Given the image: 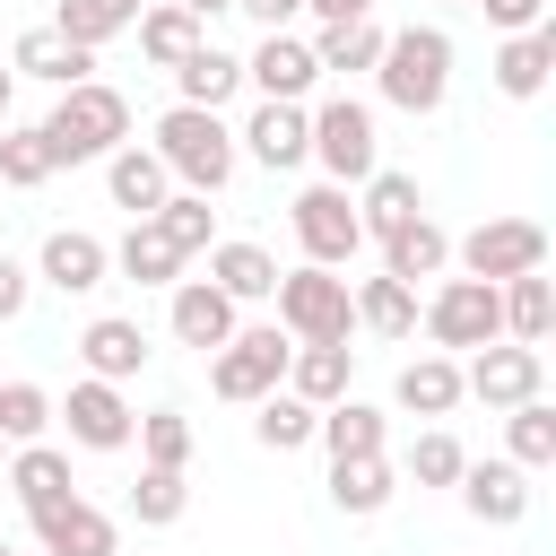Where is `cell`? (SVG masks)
Returning a JSON list of instances; mask_svg holds the SVG:
<instances>
[{"mask_svg":"<svg viewBox=\"0 0 556 556\" xmlns=\"http://www.w3.org/2000/svg\"><path fill=\"white\" fill-rule=\"evenodd\" d=\"M35 130H43L52 165H96V156H113V148L130 139V96H122V87H104V78L61 87V104H52Z\"/></svg>","mask_w":556,"mask_h":556,"instance_id":"1","label":"cell"},{"mask_svg":"<svg viewBox=\"0 0 556 556\" xmlns=\"http://www.w3.org/2000/svg\"><path fill=\"white\" fill-rule=\"evenodd\" d=\"M374 78H382V104L434 113V104L452 96V35H443V26H400V35H382Z\"/></svg>","mask_w":556,"mask_h":556,"instance_id":"2","label":"cell"},{"mask_svg":"<svg viewBox=\"0 0 556 556\" xmlns=\"http://www.w3.org/2000/svg\"><path fill=\"white\" fill-rule=\"evenodd\" d=\"M156 165L182 182V191H226V174H235V130L217 122V113H200V104H174L165 122H156Z\"/></svg>","mask_w":556,"mask_h":556,"instance_id":"3","label":"cell"},{"mask_svg":"<svg viewBox=\"0 0 556 556\" xmlns=\"http://www.w3.org/2000/svg\"><path fill=\"white\" fill-rule=\"evenodd\" d=\"M278 330L295 339V348H330V339H348L356 330V304H348V278L339 269H278Z\"/></svg>","mask_w":556,"mask_h":556,"instance_id":"4","label":"cell"},{"mask_svg":"<svg viewBox=\"0 0 556 556\" xmlns=\"http://www.w3.org/2000/svg\"><path fill=\"white\" fill-rule=\"evenodd\" d=\"M287 330L278 321H252V330H235L226 348H208V391L217 400H235V408H252V400H269L278 382H287Z\"/></svg>","mask_w":556,"mask_h":556,"instance_id":"5","label":"cell"},{"mask_svg":"<svg viewBox=\"0 0 556 556\" xmlns=\"http://www.w3.org/2000/svg\"><path fill=\"white\" fill-rule=\"evenodd\" d=\"M452 261H460V278H486V287L530 278V269H547V226L539 217H486L452 243Z\"/></svg>","mask_w":556,"mask_h":556,"instance_id":"6","label":"cell"},{"mask_svg":"<svg viewBox=\"0 0 556 556\" xmlns=\"http://www.w3.org/2000/svg\"><path fill=\"white\" fill-rule=\"evenodd\" d=\"M426 339H434V356H452V348H495L504 339V304H495V287L486 278H443L434 287V304H426Z\"/></svg>","mask_w":556,"mask_h":556,"instance_id":"7","label":"cell"},{"mask_svg":"<svg viewBox=\"0 0 556 556\" xmlns=\"http://www.w3.org/2000/svg\"><path fill=\"white\" fill-rule=\"evenodd\" d=\"M313 156H321V174L348 191V182H365L374 165H382V139H374V113L356 104V96H330L321 113H313Z\"/></svg>","mask_w":556,"mask_h":556,"instance_id":"8","label":"cell"},{"mask_svg":"<svg viewBox=\"0 0 556 556\" xmlns=\"http://www.w3.org/2000/svg\"><path fill=\"white\" fill-rule=\"evenodd\" d=\"M287 217H295V243H304V261H313V269H339V261H356V243H365L356 200H348L339 182H313Z\"/></svg>","mask_w":556,"mask_h":556,"instance_id":"9","label":"cell"},{"mask_svg":"<svg viewBox=\"0 0 556 556\" xmlns=\"http://www.w3.org/2000/svg\"><path fill=\"white\" fill-rule=\"evenodd\" d=\"M460 391H469V400H486V408H521V400H539V391H547V356H539V348L495 339V348H478V356L460 365Z\"/></svg>","mask_w":556,"mask_h":556,"instance_id":"10","label":"cell"},{"mask_svg":"<svg viewBox=\"0 0 556 556\" xmlns=\"http://www.w3.org/2000/svg\"><path fill=\"white\" fill-rule=\"evenodd\" d=\"M52 417H70V443H87V452H122L130 434H139V417H130V400H122V382H70V400L52 408Z\"/></svg>","mask_w":556,"mask_h":556,"instance_id":"11","label":"cell"},{"mask_svg":"<svg viewBox=\"0 0 556 556\" xmlns=\"http://www.w3.org/2000/svg\"><path fill=\"white\" fill-rule=\"evenodd\" d=\"M26 521H35L43 556H113V547H122L113 513H96L87 495H61V504H43V513H26Z\"/></svg>","mask_w":556,"mask_h":556,"instance_id":"12","label":"cell"},{"mask_svg":"<svg viewBox=\"0 0 556 556\" xmlns=\"http://www.w3.org/2000/svg\"><path fill=\"white\" fill-rule=\"evenodd\" d=\"M235 139L252 148V165H269V174H295V165L313 156V113H304V104H261V113H252Z\"/></svg>","mask_w":556,"mask_h":556,"instance_id":"13","label":"cell"},{"mask_svg":"<svg viewBox=\"0 0 556 556\" xmlns=\"http://www.w3.org/2000/svg\"><path fill=\"white\" fill-rule=\"evenodd\" d=\"M9 70H17V78H43V87H87V78H96V52H78L61 26H26V35L9 43Z\"/></svg>","mask_w":556,"mask_h":556,"instance_id":"14","label":"cell"},{"mask_svg":"<svg viewBox=\"0 0 556 556\" xmlns=\"http://www.w3.org/2000/svg\"><path fill=\"white\" fill-rule=\"evenodd\" d=\"M243 78L261 87V104H304L313 96V43H295V35H261V52L243 61Z\"/></svg>","mask_w":556,"mask_h":556,"instance_id":"15","label":"cell"},{"mask_svg":"<svg viewBox=\"0 0 556 556\" xmlns=\"http://www.w3.org/2000/svg\"><path fill=\"white\" fill-rule=\"evenodd\" d=\"M104 269H113V252H104L96 235H78V226H52V235H43V261H35L43 287H61V295H96Z\"/></svg>","mask_w":556,"mask_h":556,"instance_id":"16","label":"cell"},{"mask_svg":"<svg viewBox=\"0 0 556 556\" xmlns=\"http://www.w3.org/2000/svg\"><path fill=\"white\" fill-rule=\"evenodd\" d=\"M460 504H469L486 530H513V521L530 513V469H513V460H469V469H460Z\"/></svg>","mask_w":556,"mask_h":556,"instance_id":"17","label":"cell"},{"mask_svg":"<svg viewBox=\"0 0 556 556\" xmlns=\"http://www.w3.org/2000/svg\"><path fill=\"white\" fill-rule=\"evenodd\" d=\"M78 356H87L96 382H130V374L148 365V330H139L130 313H96V321L78 330Z\"/></svg>","mask_w":556,"mask_h":556,"instance_id":"18","label":"cell"},{"mask_svg":"<svg viewBox=\"0 0 556 556\" xmlns=\"http://www.w3.org/2000/svg\"><path fill=\"white\" fill-rule=\"evenodd\" d=\"M235 330H243V321H235V304H226L208 278H174V339H182V348L208 356V348H226Z\"/></svg>","mask_w":556,"mask_h":556,"instance_id":"19","label":"cell"},{"mask_svg":"<svg viewBox=\"0 0 556 556\" xmlns=\"http://www.w3.org/2000/svg\"><path fill=\"white\" fill-rule=\"evenodd\" d=\"M348 382H356V348H348V339H330V348H295L278 391H295L304 408H330V400H348Z\"/></svg>","mask_w":556,"mask_h":556,"instance_id":"20","label":"cell"},{"mask_svg":"<svg viewBox=\"0 0 556 556\" xmlns=\"http://www.w3.org/2000/svg\"><path fill=\"white\" fill-rule=\"evenodd\" d=\"M104 182H113V200L130 208V217H156L165 208V191H174V174L156 165V148H139V139H122L113 156H104Z\"/></svg>","mask_w":556,"mask_h":556,"instance_id":"21","label":"cell"},{"mask_svg":"<svg viewBox=\"0 0 556 556\" xmlns=\"http://www.w3.org/2000/svg\"><path fill=\"white\" fill-rule=\"evenodd\" d=\"M408 217H426V200H417V174H400V165H374V174H365V200H356V226L382 243V235H400Z\"/></svg>","mask_w":556,"mask_h":556,"instance_id":"22","label":"cell"},{"mask_svg":"<svg viewBox=\"0 0 556 556\" xmlns=\"http://www.w3.org/2000/svg\"><path fill=\"white\" fill-rule=\"evenodd\" d=\"M208 287L226 304H261V295H278V261L261 243H208Z\"/></svg>","mask_w":556,"mask_h":556,"instance_id":"23","label":"cell"},{"mask_svg":"<svg viewBox=\"0 0 556 556\" xmlns=\"http://www.w3.org/2000/svg\"><path fill=\"white\" fill-rule=\"evenodd\" d=\"M495 304H504V339H513V348H547V330H556V287H547V269L504 278Z\"/></svg>","mask_w":556,"mask_h":556,"instance_id":"24","label":"cell"},{"mask_svg":"<svg viewBox=\"0 0 556 556\" xmlns=\"http://www.w3.org/2000/svg\"><path fill=\"white\" fill-rule=\"evenodd\" d=\"M235 87H243V61H235V52H217V43H191V52L174 61V96H182V104H200V113H217Z\"/></svg>","mask_w":556,"mask_h":556,"instance_id":"25","label":"cell"},{"mask_svg":"<svg viewBox=\"0 0 556 556\" xmlns=\"http://www.w3.org/2000/svg\"><path fill=\"white\" fill-rule=\"evenodd\" d=\"M452 261V235L434 226V217H408L400 235H382V278H400V287H417V278H434Z\"/></svg>","mask_w":556,"mask_h":556,"instance_id":"26","label":"cell"},{"mask_svg":"<svg viewBox=\"0 0 556 556\" xmlns=\"http://www.w3.org/2000/svg\"><path fill=\"white\" fill-rule=\"evenodd\" d=\"M313 443H321L330 460H374V452H382V408H365V400H330V408L313 417Z\"/></svg>","mask_w":556,"mask_h":556,"instance_id":"27","label":"cell"},{"mask_svg":"<svg viewBox=\"0 0 556 556\" xmlns=\"http://www.w3.org/2000/svg\"><path fill=\"white\" fill-rule=\"evenodd\" d=\"M547 70H556V26H530V35H504V52H495V87L504 96H539L547 87Z\"/></svg>","mask_w":556,"mask_h":556,"instance_id":"28","label":"cell"},{"mask_svg":"<svg viewBox=\"0 0 556 556\" xmlns=\"http://www.w3.org/2000/svg\"><path fill=\"white\" fill-rule=\"evenodd\" d=\"M9 486H17V504H26V513H43V504L78 495V486H70V452H52V443H17V452H9Z\"/></svg>","mask_w":556,"mask_h":556,"instance_id":"29","label":"cell"},{"mask_svg":"<svg viewBox=\"0 0 556 556\" xmlns=\"http://www.w3.org/2000/svg\"><path fill=\"white\" fill-rule=\"evenodd\" d=\"M113 269H122L130 287H174V278H182V252H174L148 217H130V235L113 243Z\"/></svg>","mask_w":556,"mask_h":556,"instance_id":"30","label":"cell"},{"mask_svg":"<svg viewBox=\"0 0 556 556\" xmlns=\"http://www.w3.org/2000/svg\"><path fill=\"white\" fill-rule=\"evenodd\" d=\"M391 400L417 408V417H452V408H460V365H452V356H417V365H400Z\"/></svg>","mask_w":556,"mask_h":556,"instance_id":"31","label":"cell"},{"mask_svg":"<svg viewBox=\"0 0 556 556\" xmlns=\"http://www.w3.org/2000/svg\"><path fill=\"white\" fill-rule=\"evenodd\" d=\"M139 9H148V0H61L52 26H61L78 52H96V43H113L122 26H139Z\"/></svg>","mask_w":556,"mask_h":556,"instance_id":"32","label":"cell"},{"mask_svg":"<svg viewBox=\"0 0 556 556\" xmlns=\"http://www.w3.org/2000/svg\"><path fill=\"white\" fill-rule=\"evenodd\" d=\"M348 304H356V321H365L374 339H408V330H417V287H400V278H365Z\"/></svg>","mask_w":556,"mask_h":556,"instance_id":"33","label":"cell"},{"mask_svg":"<svg viewBox=\"0 0 556 556\" xmlns=\"http://www.w3.org/2000/svg\"><path fill=\"white\" fill-rule=\"evenodd\" d=\"M313 417H321V408H304L295 391L252 400V434H261V452H304V443H313Z\"/></svg>","mask_w":556,"mask_h":556,"instance_id":"34","label":"cell"},{"mask_svg":"<svg viewBox=\"0 0 556 556\" xmlns=\"http://www.w3.org/2000/svg\"><path fill=\"white\" fill-rule=\"evenodd\" d=\"M330 504L356 513V521L382 513V504H391V460H382V452H374V460H330Z\"/></svg>","mask_w":556,"mask_h":556,"instance_id":"35","label":"cell"},{"mask_svg":"<svg viewBox=\"0 0 556 556\" xmlns=\"http://www.w3.org/2000/svg\"><path fill=\"white\" fill-rule=\"evenodd\" d=\"M200 43V17H182L174 0H156V9H139V52L156 61V70H174L182 52Z\"/></svg>","mask_w":556,"mask_h":556,"instance_id":"36","label":"cell"},{"mask_svg":"<svg viewBox=\"0 0 556 556\" xmlns=\"http://www.w3.org/2000/svg\"><path fill=\"white\" fill-rule=\"evenodd\" d=\"M382 61V26L374 17H356V26H321V43H313V70H374Z\"/></svg>","mask_w":556,"mask_h":556,"instance_id":"37","label":"cell"},{"mask_svg":"<svg viewBox=\"0 0 556 556\" xmlns=\"http://www.w3.org/2000/svg\"><path fill=\"white\" fill-rule=\"evenodd\" d=\"M130 513H139V530H174V521L191 513V486H182V469H139V486H130Z\"/></svg>","mask_w":556,"mask_h":556,"instance_id":"38","label":"cell"},{"mask_svg":"<svg viewBox=\"0 0 556 556\" xmlns=\"http://www.w3.org/2000/svg\"><path fill=\"white\" fill-rule=\"evenodd\" d=\"M43 426H52V391L0 382V443H9V452H17V443H43Z\"/></svg>","mask_w":556,"mask_h":556,"instance_id":"39","label":"cell"},{"mask_svg":"<svg viewBox=\"0 0 556 556\" xmlns=\"http://www.w3.org/2000/svg\"><path fill=\"white\" fill-rule=\"evenodd\" d=\"M148 226H156L182 261H191V252H208V200H200V191H165V208H156Z\"/></svg>","mask_w":556,"mask_h":556,"instance_id":"40","label":"cell"},{"mask_svg":"<svg viewBox=\"0 0 556 556\" xmlns=\"http://www.w3.org/2000/svg\"><path fill=\"white\" fill-rule=\"evenodd\" d=\"M504 417H513V469H547L556 460V408L547 400H521Z\"/></svg>","mask_w":556,"mask_h":556,"instance_id":"41","label":"cell"},{"mask_svg":"<svg viewBox=\"0 0 556 556\" xmlns=\"http://www.w3.org/2000/svg\"><path fill=\"white\" fill-rule=\"evenodd\" d=\"M139 452H148V469H182L191 460V417L182 408H148L139 417Z\"/></svg>","mask_w":556,"mask_h":556,"instance_id":"42","label":"cell"},{"mask_svg":"<svg viewBox=\"0 0 556 556\" xmlns=\"http://www.w3.org/2000/svg\"><path fill=\"white\" fill-rule=\"evenodd\" d=\"M43 174H52V148H43V130H9V122H0V182L35 191Z\"/></svg>","mask_w":556,"mask_h":556,"instance_id":"43","label":"cell"},{"mask_svg":"<svg viewBox=\"0 0 556 556\" xmlns=\"http://www.w3.org/2000/svg\"><path fill=\"white\" fill-rule=\"evenodd\" d=\"M460 469H469V452L434 426V434H417V452H408V478L417 486H460Z\"/></svg>","mask_w":556,"mask_h":556,"instance_id":"44","label":"cell"},{"mask_svg":"<svg viewBox=\"0 0 556 556\" xmlns=\"http://www.w3.org/2000/svg\"><path fill=\"white\" fill-rule=\"evenodd\" d=\"M486 9V26H504V35H530V26H547V0H478Z\"/></svg>","mask_w":556,"mask_h":556,"instance_id":"45","label":"cell"},{"mask_svg":"<svg viewBox=\"0 0 556 556\" xmlns=\"http://www.w3.org/2000/svg\"><path fill=\"white\" fill-rule=\"evenodd\" d=\"M26 295H35V269L0 252V321H17V313H26Z\"/></svg>","mask_w":556,"mask_h":556,"instance_id":"46","label":"cell"},{"mask_svg":"<svg viewBox=\"0 0 556 556\" xmlns=\"http://www.w3.org/2000/svg\"><path fill=\"white\" fill-rule=\"evenodd\" d=\"M235 9H243V17L261 26V35H278V26H287V17L304 9V0H235Z\"/></svg>","mask_w":556,"mask_h":556,"instance_id":"47","label":"cell"},{"mask_svg":"<svg viewBox=\"0 0 556 556\" xmlns=\"http://www.w3.org/2000/svg\"><path fill=\"white\" fill-rule=\"evenodd\" d=\"M304 9H313V17H321V26H356V17H365V9H374V0H304Z\"/></svg>","mask_w":556,"mask_h":556,"instance_id":"48","label":"cell"},{"mask_svg":"<svg viewBox=\"0 0 556 556\" xmlns=\"http://www.w3.org/2000/svg\"><path fill=\"white\" fill-rule=\"evenodd\" d=\"M174 9H182V17H200V26H208V17H217V9H235V0H174Z\"/></svg>","mask_w":556,"mask_h":556,"instance_id":"49","label":"cell"},{"mask_svg":"<svg viewBox=\"0 0 556 556\" xmlns=\"http://www.w3.org/2000/svg\"><path fill=\"white\" fill-rule=\"evenodd\" d=\"M9 96H17V70L0 61V122H9Z\"/></svg>","mask_w":556,"mask_h":556,"instance_id":"50","label":"cell"},{"mask_svg":"<svg viewBox=\"0 0 556 556\" xmlns=\"http://www.w3.org/2000/svg\"><path fill=\"white\" fill-rule=\"evenodd\" d=\"M0 478H9V443H0Z\"/></svg>","mask_w":556,"mask_h":556,"instance_id":"51","label":"cell"},{"mask_svg":"<svg viewBox=\"0 0 556 556\" xmlns=\"http://www.w3.org/2000/svg\"><path fill=\"white\" fill-rule=\"evenodd\" d=\"M0 556H9V547H0Z\"/></svg>","mask_w":556,"mask_h":556,"instance_id":"52","label":"cell"}]
</instances>
